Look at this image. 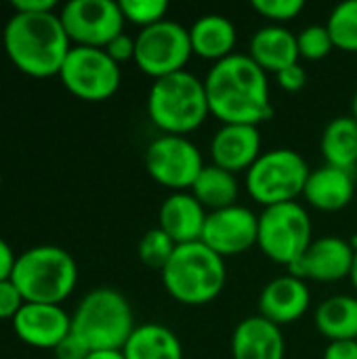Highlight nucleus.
Segmentation results:
<instances>
[{"label":"nucleus","instance_id":"1","mask_svg":"<svg viewBox=\"0 0 357 359\" xmlns=\"http://www.w3.org/2000/svg\"><path fill=\"white\" fill-rule=\"evenodd\" d=\"M204 88L210 114L223 124L259 126L274 114L267 72L248 55L234 53L217 61L204 78Z\"/></svg>","mask_w":357,"mask_h":359},{"label":"nucleus","instance_id":"2","mask_svg":"<svg viewBox=\"0 0 357 359\" xmlns=\"http://www.w3.org/2000/svg\"><path fill=\"white\" fill-rule=\"evenodd\" d=\"M4 53L11 63L32 76H59L63 61L72 48L59 13H15L2 32Z\"/></svg>","mask_w":357,"mask_h":359},{"label":"nucleus","instance_id":"3","mask_svg":"<svg viewBox=\"0 0 357 359\" xmlns=\"http://www.w3.org/2000/svg\"><path fill=\"white\" fill-rule=\"evenodd\" d=\"M164 290L181 305L200 307L213 303L225 288V259L204 242L181 244L160 271Z\"/></svg>","mask_w":357,"mask_h":359},{"label":"nucleus","instance_id":"4","mask_svg":"<svg viewBox=\"0 0 357 359\" xmlns=\"http://www.w3.org/2000/svg\"><path fill=\"white\" fill-rule=\"evenodd\" d=\"M204 80L187 69L154 80L147 95V116L164 135H189L208 118Z\"/></svg>","mask_w":357,"mask_h":359},{"label":"nucleus","instance_id":"5","mask_svg":"<svg viewBox=\"0 0 357 359\" xmlns=\"http://www.w3.org/2000/svg\"><path fill=\"white\" fill-rule=\"evenodd\" d=\"M135 328L130 303L107 286L82 297L72 316V332L90 351H122Z\"/></svg>","mask_w":357,"mask_h":359},{"label":"nucleus","instance_id":"6","mask_svg":"<svg viewBox=\"0 0 357 359\" xmlns=\"http://www.w3.org/2000/svg\"><path fill=\"white\" fill-rule=\"evenodd\" d=\"M11 280L25 303L61 305L76 288L78 265L67 250L42 244L17 255Z\"/></svg>","mask_w":357,"mask_h":359},{"label":"nucleus","instance_id":"7","mask_svg":"<svg viewBox=\"0 0 357 359\" xmlns=\"http://www.w3.org/2000/svg\"><path fill=\"white\" fill-rule=\"evenodd\" d=\"M309 172L311 168L299 151L278 147L259 156V160L246 170L244 185L248 196L267 208L297 202V198L303 196Z\"/></svg>","mask_w":357,"mask_h":359},{"label":"nucleus","instance_id":"8","mask_svg":"<svg viewBox=\"0 0 357 359\" xmlns=\"http://www.w3.org/2000/svg\"><path fill=\"white\" fill-rule=\"evenodd\" d=\"M314 242V225L309 212L299 202H286L263 208L259 215L261 252L278 265L288 269L305 255Z\"/></svg>","mask_w":357,"mask_h":359},{"label":"nucleus","instance_id":"9","mask_svg":"<svg viewBox=\"0 0 357 359\" xmlns=\"http://www.w3.org/2000/svg\"><path fill=\"white\" fill-rule=\"evenodd\" d=\"M135 63L154 80L183 72L191 59L189 29L173 19H164L156 25L141 29L135 36Z\"/></svg>","mask_w":357,"mask_h":359},{"label":"nucleus","instance_id":"10","mask_svg":"<svg viewBox=\"0 0 357 359\" xmlns=\"http://www.w3.org/2000/svg\"><path fill=\"white\" fill-rule=\"evenodd\" d=\"M63 86L84 101H105L116 95L122 82L120 65L105 48L72 46L59 72Z\"/></svg>","mask_w":357,"mask_h":359},{"label":"nucleus","instance_id":"11","mask_svg":"<svg viewBox=\"0 0 357 359\" xmlns=\"http://www.w3.org/2000/svg\"><path fill=\"white\" fill-rule=\"evenodd\" d=\"M204 166L198 145L181 135H160L145 149V168L149 177L173 194L191 189Z\"/></svg>","mask_w":357,"mask_h":359},{"label":"nucleus","instance_id":"12","mask_svg":"<svg viewBox=\"0 0 357 359\" xmlns=\"http://www.w3.org/2000/svg\"><path fill=\"white\" fill-rule=\"evenodd\" d=\"M61 23L72 46L105 48L124 32L120 2L114 0H69L61 6Z\"/></svg>","mask_w":357,"mask_h":359},{"label":"nucleus","instance_id":"13","mask_svg":"<svg viewBox=\"0 0 357 359\" xmlns=\"http://www.w3.org/2000/svg\"><path fill=\"white\" fill-rule=\"evenodd\" d=\"M259 240V215L246 206H229L208 212L202 240L219 257H236L248 252Z\"/></svg>","mask_w":357,"mask_h":359},{"label":"nucleus","instance_id":"14","mask_svg":"<svg viewBox=\"0 0 357 359\" xmlns=\"http://www.w3.org/2000/svg\"><path fill=\"white\" fill-rule=\"evenodd\" d=\"M356 250L349 240L324 236L311 242L305 255L290 267V273L301 280L339 282L351 276Z\"/></svg>","mask_w":357,"mask_h":359},{"label":"nucleus","instance_id":"15","mask_svg":"<svg viewBox=\"0 0 357 359\" xmlns=\"http://www.w3.org/2000/svg\"><path fill=\"white\" fill-rule=\"evenodd\" d=\"M11 324L21 343L50 351L72 332V316L61 305L25 303Z\"/></svg>","mask_w":357,"mask_h":359},{"label":"nucleus","instance_id":"16","mask_svg":"<svg viewBox=\"0 0 357 359\" xmlns=\"http://www.w3.org/2000/svg\"><path fill=\"white\" fill-rule=\"evenodd\" d=\"M311 305V292L305 280L286 273L267 282L259 294V316L276 326L299 322Z\"/></svg>","mask_w":357,"mask_h":359},{"label":"nucleus","instance_id":"17","mask_svg":"<svg viewBox=\"0 0 357 359\" xmlns=\"http://www.w3.org/2000/svg\"><path fill=\"white\" fill-rule=\"evenodd\" d=\"M259 126L250 124H221L210 139L213 164L234 175L246 172L261 156Z\"/></svg>","mask_w":357,"mask_h":359},{"label":"nucleus","instance_id":"18","mask_svg":"<svg viewBox=\"0 0 357 359\" xmlns=\"http://www.w3.org/2000/svg\"><path fill=\"white\" fill-rule=\"evenodd\" d=\"M206 208L194 198L191 191H175L164 198L160 206V229L177 244H194L202 240Z\"/></svg>","mask_w":357,"mask_h":359},{"label":"nucleus","instance_id":"19","mask_svg":"<svg viewBox=\"0 0 357 359\" xmlns=\"http://www.w3.org/2000/svg\"><path fill=\"white\" fill-rule=\"evenodd\" d=\"M284 351L282 328L263 316L244 318L231 334L234 359H284Z\"/></svg>","mask_w":357,"mask_h":359},{"label":"nucleus","instance_id":"20","mask_svg":"<svg viewBox=\"0 0 357 359\" xmlns=\"http://www.w3.org/2000/svg\"><path fill=\"white\" fill-rule=\"evenodd\" d=\"M353 196H356L353 172L328 164L311 170L303 189L305 202L322 212H339L347 208Z\"/></svg>","mask_w":357,"mask_h":359},{"label":"nucleus","instance_id":"21","mask_svg":"<svg viewBox=\"0 0 357 359\" xmlns=\"http://www.w3.org/2000/svg\"><path fill=\"white\" fill-rule=\"evenodd\" d=\"M248 57L267 74H278L295 63H299L297 34L284 25H265L257 29L250 38Z\"/></svg>","mask_w":357,"mask_h":359},{"label":"nucleus","instance_id":"22","mask_svg":"<svg viewBox=\"0 0 357 359\" xmlns=\"http://www.w3.org/2000/svg\"><path fill=\"white\" fill-rule=\"evenodd\" d=\"M189 42L194 55L217 63L234 55L238 29L227 17L210 13L194 21V25L189 27Z\"/></svg>","mask_w":357,"mask_h":359},{"label":"nucleus","instance_id":"23","mask_svg":"<svg viewBox=\"0 0 357 359\" xmlns=\"http://www.w3.org/2000/svg\"><path fill=\"white\" fill-rule=\"evenodd\" d=\"M124 359H183L179 337L162 324H141L122 347Z\"/></svg>","mask_w":357,"mask_h":359},{"label":"nucleus","instance_id":"24","mask_svg":"<svg viewBox=\"0 0 357 359\" xmlns=\"http://www.w3.org/2000/svg\"><path fill=\"white\" fill-rule=\"evenodd\" d=\"M316 328L332 341H357V297L332 294L316 309Z\"/></svg>","mask_w":357,"mask_h":359},{"label":"nucleus","instance_id":"25","mask_svg":"<svg viewBox=\"0 0 357 359\" xmlns=\"http://www.w3.org/2000/svg\"><path fill=\"white\" fill-rule=\"evenodd\" d=\"M320 149L328 166L351 170L357 166V120L351 116L335 118L326 124Z\"/></svg>","mask_w":357,"mask_h":359},{"label":"nucleus","instance_id":"26","mask_svg":"<svg viewBox=\"0 0 357 359\" xmlns=\"http://www.w3.org/2000/svg\"><path fill=\"white\" fill-rule=\"evenodd\" d=\"M189 191L206 210L215 212L238 204L240 183L234 172L223 170L215 164H206Z\"/></svg>","mask_w":357,"mask_h":359},{"label":"nucleus","instance_id":"27","mask_svg":"<svg viewBox=\"0 0 357 359\" xmlns=\"http://www.w3.org/2000/svg\"><path fill=\"white\" fill-rule=\"evenodd\" d=\"M335 48L345 53H357V0H345L337 4L326 21Z\"/></svg>","mask_w":357,"mask_h":359},{"label":"nucleus","instance_id":"28","mask_svg":"<svg viewBox=\"0 0 357 359\" xmlns=\"http://www.w3.org/2000/svg\"><path fill=\"white\" fill-rule=\"evenodd\" d=\"M175 248H177V244L160 227H154L143 233V238L139 240L137 252L145 267L162 271L166 267V263L170 261Z\"/></svg>","mask_w":357,"mask_h":359},{"label":"nucleus","instance_id":"29","mask_svg":"<svg viewBox=\"0 0 357 359\" xmlns=\"http://www.w3.org/2000/svg\"><path fill=\"white\" fill-rule=\"evenodd\" d=\"M297 46H299L301 59L322 61V59H326L332 53L335 42H332V36H330V32H328L326 25L314 23V25L303 27L297 34Z\"/></svg>","mask_w":357,"mask_h":359},{"label":"nucleus","instance_id":"30","mask_svg":"<svg viewBox=\"0 0 357 359\" xmlns=\"http://www.w3.org/2000/svg\"><path fill=\"white\" fill-rule=\"evenodd\" d=\"M120 11L124 21L139 25L141 29L156 25L166 19L168 2L166 0H120Z\"/></svg>","mask_w":357,"mask_h":359},{"label":"nucleus","instance_id":"31","mask_svg":"<svg viewBox=\"0 0 357 359\" xmlns=\"http://www.w3.org/2000/svg\"><path fill=\"white\" fill-rule=\"evenodd\" d=\"M252 8L271 21V25H282L286 21L297 19L303 8L305 2L303 0H252Z\"/></svg>","mask_w":357,"mask_h":359},{"label":"nucleus","instance_id":"32","mask_svg":"<svg viewBox=\"0 0 357 359\" xmlns=\"http://www.w3.org/2000/svg\"><path fill=\"white\" fill-rule=\"evenodd\" d=\"M23 305H25V299L15 286V282L13 280L0 282V320L13 322V318L21 311Z\"/></svg>","mask_w":357,"mask_h":359},{"label":"nucleus","instance_id":"33","mask_svg":"<svg viewBox=\"0 0 357 359\" xmlns=\"http://www.w3.org/2000/svg\"><path fill=\"white\" fill-rule=\"evenodd\" d=\"M276 80H278V86L286 93H299L305 88L307 84V72L301 63H295L282 72L276 74Z\"/></svg>","mask_w":357,"mask_h":359},{"label":"nucleus","instance_id":"34","mask_svg":"<svg viewBox=\"0 0 357 359\" xmlns=\"http://www.w3.org/2000/svg\"><path fill=\"white\" fill-rule=\"evenodd\" d=\"M135 36H128V34H118L107 46H105V53L120 65L122 61H128V59H135Z\"/></svg>","mask_w":357,"mask_h":359},{"label":"nucleus","instance_id":"35","mask_svg":"<svg viewBox=\"0 0 357 359\" xmlns=\"http://www.w3.org/2000/svg\"><path fill=\"white\" fill-rule=\"evenodd\" d=\"M53 353H55V359H86L90 355V349H88L74 332H69V334L53 349Z\"/></svg>","mask_w":357,"mask_h":359},{"label":"nucleus","instance_id":"36","mask_svg":"<svg viewBox=\"0 0 357 359\" xmlns=\"http://www.w3.org/2000/svg\"><path fill=\"white\" fill-rule=\"evenodd\" d=\"M322 359H357V341H332Z\"/></svg>","mask_w":357,"mask_h":359},{"label":"nucleus","instance_id":"37","mask_svg":"<svg viewBox=\"0 0 357 359\" xmlns=\"http://www.w3.org/2000/svg\"><path fill=\"white\" fill-rule=\"evenodd\" d=\"M57 8L55 0H15L13 11L15 13H50Z\"/></svg>","mask_w":357,"mask_h":359},{"label":"nucleus","instance_id":"38","mask_svg":"<svg viewBox=\"0 0 357 359\" xmlns=\"http://www.w3.org/2000/svg\"><path fill=\"white\" fill-rule=\"evenodd\" d=\"M15 261H17V255L13 252L8 242L0 238V282L11 280L13 269H15Z\"/></svg>","mask_w":357,"mask_h":359},{"label":"nucleus","instance_id":"39","mask_svg":"<svg viewBox=\"0 0 357 359\" xmlns=\"http://www.w3.org/2000/svg\"><path fill=\"white\" fill-rule=\"evenodd\" d=\"M86 359H124L122 351H90Z\"/></svg>","mask_w":357,"mask_h":359},{"label":"nucleus","instance_id":"40","mask_svg":"<svg viewBox=\"0 0 357 359\" xmlns=\"http://www.w3.org/2000/svg\"><path fill=\"white\" fill-rule=\"evenodd\" d=\"M349 280H351V284L356 286V290H357V250H356V259H353V269H351Z\"/></svg>","mask_w":357,"mask_h":359},{"label":"nucleus","instance_id":"41","mask_svg":"<svg viewBox=\"0 0 357 359\" xmlns=\"http://www.w3.org/2000/svg\"><path fill=\"white\" fill-rule=\"evenodd\" d=\"M351 118L357 120V90L356 95H353V99H351Z\"/></svg>","mask_w":357,"mask_h":359}]
</instances>
